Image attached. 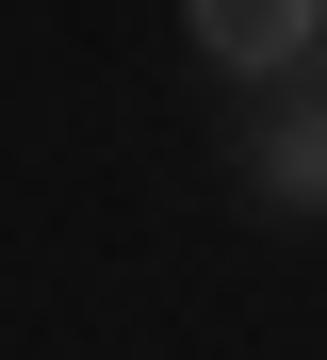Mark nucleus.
<instances>
[{
    "mask_svg": "<svg viewBox=\"0 0 327 360\" xmlns=\"http://www.w3.org/2000/svg\"><path fill=\"white\" fill-rule=\"evenodd\" d=\"M245 180H262L278 213H327V66H311V82H278V98L245 115Z\"/></svg>",
    "mask_w": 327,
    "mask_h": 360,
    "instance_id": "f03ea898",
    "label": "nucleus"
},
{
    "mask_svg": "<svg viewBox=\"0 0 327 360\" xmlns=\"http://www.w3.org/2000/svg\"><path fill=\"white\" fill-rule=\"evenodd\" d=\"M180 33L213 49L229 82H311L327 66V0H180Z\"/></svg>",
    "mask_w": 327,
    "mask_h": 360,
    "instance_id": "f257e3e1",
    "label": "nucleus"
}]
</instances>
